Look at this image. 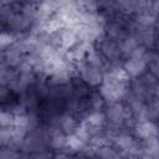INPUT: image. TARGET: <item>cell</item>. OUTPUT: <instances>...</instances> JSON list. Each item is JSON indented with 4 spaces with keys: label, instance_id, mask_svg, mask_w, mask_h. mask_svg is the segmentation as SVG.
Masks as SVG:
<instances>
[{
    "label": "cell",
    "instance_id": "1",
    "mask_svg": "<svg viewBox=\"0 0 159 159\" xmlns=\"http://www.w3.org/2000/svg\"><path fill=\"white\" fill-rule=\"evenodd\" d=\"M96 48L102 53V56L107 60L109 68L120 67L123 66V57L120 55L119 50V42L113 40L112 37L103 34L98 40L96 41ZM108 68V70H109Z\"/></svg>",
    "mask_w": 159,
    "mask_h": 159
},
{
    "label": "cell",
    "instance_id": "10",
    "mask_svg": "<svg viewBox=\"0 0 159 159\" xmlns=\"http://www.w3.org/2000/svg\"><path fill=\"white\" fill-rule=\"evenodd\" d=\"M158 125H159V119H158Z\"/></svg>",
    "mask_w": 159,
    "mask_h": 159
},
{
    "label": "cell",
    "instance_id": "7",
    "mask_svg": "<svg viewBox=\"0 0 159 159\" xmlns=\"http://www.w3.org/2000/svg\"><path fill=\"white\" fill-rule=\"evenodd\" d=\"M140 78H142V81H143V83L147 86V88L154 94V97H155V94H157V92H158V88H159V78L158 77H155L152 72H149V71H147L145 73H143L142 76H140Z\"/></svg>",
    "mask_w": 159,
    "mask_h": 159
},
{
    "label": "cell",
    "instance_id": "3",
    "mask_svg": "<svg viewBox=\"0 0 159 159\" xmlns=\"http://www.w3.org/2000/svg\"><path fill=\"white\" fill-rule=\"evenodd\" d=\"M132 132L139 140H143L150 137L159 135V125H158V122L149 120V119H142V120L135 122L134 127L132 128Z\"/></svg>",
    "mask_w": 159,
    "mask_h": 159
},
{
    "label": "cell",
    "instance_id": "5",
    "mask_svg": "<svg viewBox=\"0 0 159 159\" xmlns=\"http://www.w3.org/2000/svg\"><path fill=\"white\" fill-rule=\"evenodd\" d=\"M138 46H139V42L132 35H129L124 40L119 41V50H120V55H122L123 60L130 57Z\"/></svg>",
    "mask_w": 159,
    "mask_h": 159
},
{
    "label": "cell",
    "instance_id": "2",
    "mask_svg": "<svg viewBox=\"0 0 159 159\" xmlns=\"http://www.w3.org/2000/svg\"><path fill=\"white\" fill-rule=\"evenodd\" d=\"M76 72L77 76L89 87H97L102 83L103 77H104V71L83 61L76 66Z\"/></svg>",
    "mask_w": 159,
    "mask_h": 159
},
{
    "label": "cell",
    "instance_id": "6",
    "mask_svg": "<svg viewBox=\"0 0 159 159\" xmlns=\"http://www.w3.org/2000/svg\"><path fill=\"white\" fill-rule=\"evenodd\" d=\"M144 60L147 61L148 71L159 78V51L154 50V48L147 50V52L144 55Z\"/></svg>",
    "mask_w": 159,
    "mask_h": 159
},
{
    "label": "cell",
    "instance_id": "9",
    "mask_svg": "<svg viewBox=\"0 0 159 159\" xmlns=\"http://www.w3.org/2000/svg\"><path fill=\"white\" fill-rule=\"evenodd\" d=\"M155 97H159V88H158V92H157V94H155Z\"/></svg>",
    "mask_w": 159,
    "mask_h": 159
},
{
    "label": "cell",
    "instance_id": "8",
    "mask_svg": "<svg viewBox=\"0 0 159 159\" xmlns=\"http://www.w3.org/2000/svg\"><path fill=\"white\" fill-rule=\"evenodd\" d=\"M154 50H158L159 51V39H157V43H155V48Z\"/></svg>",
    "mask_w": 159,
    "mask_h": 159
},
{
    "label": "cell",
    "instance_id": "4",
    "mask_svg": "<svg viewBox=\"0 0 159 159\" xmlns=\"http://www.w3.org/2000/svg\"><path fill=\"white\" fill-rule=\"evenodd\" d=\"M123 68L128 73L130 78L140 77L143 73L148 71L147 61L144 57H138V56H130L123 61Z\"/></svg>",
    "mask_w": 159,
    "mask_h": 159
}]
</instances>
